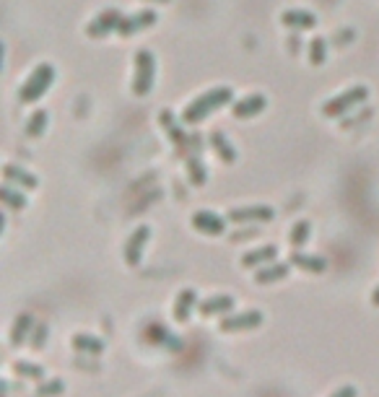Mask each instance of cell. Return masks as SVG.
I'll return each mask as SVG.
<instances>
[{"label":"cell","mask_w":379,"mask_h":397,"mask_svg":"<svg viewBox=\"0 0 379 397\" xmlns=\"http://www.w3.org/2000/svg\"><path fill=\"white\" fill-rule=\"evenodd\" d=\"M234 99V89L232 86H215V89H208L206 93H200L198 99H192V102L185 107L182 112V122L185 125H198L208 115H213L215 110H221L226 104H232Z\"/></svg>","instance_id":"6da1fadb"},{"label":"cell","mask_w":379,"mask_h":397,"mask_svg":"<svg viewBox=\"0 0 379 397\" xmlns=\"http://www.w3.org/2000/svg\"><path fill=\"white\" fill-rule=\"evenodd\" d=\"M52 84H55V68H52L50 63H39L32 70V76L26 78L24 84H21V89H18V102L21 104L39 102L44 93L50 91Z\"/></svg>","instance_id":"7a4b0ae2"},{"label":"cell","mask_w":379,"mask_h":397,"mask_svg":"<svg viewBox=\"0 0 379 397\" xmlns=\"http://www.w3.org/2000/svg\"><path fill=\"white\" fill-rule=\"evenodd\" d=\"M366 99H369V89L366 86H351L343 93H338V96H333V99H328V102L322 104V115L328 119L343 117V115H348V112L354 110L356 104H364Z\"/></svg>","instance_id":"3957f363"},{"label":"cell","mask_w":379,"mask_h":397,"mask_svg":"<svg viewBox=\"0 0 379 397\" xmlns=\"http://www.w3.org/2000/svg\"><path fill=\"white\" fill-rule=\"evenodd\" d=\"M156 81V58L151 50H138L135 55V78H133V93L148 96Z\"/></svg>","instance_id":"277c9868"},{"label":"cell","mask_w":379,"mask_h":397,"mask_svg":"<svg viewBox=\"0 0 379 397\" xmlns=\"http://www.w3.org/2000/svg\"><path fill=\"white\" fill-rule=\"evenodd\" d=\"M262 325V312L260 309H247V312L224 314V320L218 322L221 332H244V330H255Z\"/></svg>","instance_id":"5b68a950"},{"label":"cell","mask_w":379,"mask_h":397,"mask_svg":"<svg viewBox=\"0 0 379 397\" xmlns=\"http://www.w3.org/2000/svg\"><path fill=\"white\" fill-rule=\"evenodd\" d=\"M226 219L232 221V223H262V221L276 219V211L270 205H244V208L229 211Z\"/></svg>","instance_id":"8992f818"},{"label":"cell","mask_w":379,"mask_h":397,"mask_svg":"<svg viewBox=\"0 0 379 397\" xmlns=\"http://www.w3.org/2000/svg\"><path fill=\"white\" fill-rule=\"evenodd\" d=\"M156 21H159L156 11L143 8V11H138V13L122 16L120 26H117V34H120V37H135L138 32H143V29H148V26H154Z\"/></svg>","instance_id":"52a82bcc"},{"label":"cell","mask_w":379,"mask_h":397,"mask_svg":"<svg viewBox=\"0 0 379 397\" xmlns=\"http://www.w3.org/2000/svg\"><path fill=\"white\" fill-rule=\"evenodd\" d=\"M120 21H122L120 11H117V8H104L102 13H99V16H96L94 21L86 26V34L91 37V39H102V37L117 32Z\"/></svg>","instance_id":"ba28073f"},{"label":"cell","mask_w":379,"mask_h":397,"mask_svg":"<svg viewBox=\"0 0 379 397\" xmlns=\"http://www.w3.org/2000/svg\"><path fill=\"white\" fill-rule=\"evenodd\" d=\"M192 228L206 237H221L226 231V219L213 211H195L192 213Z\"/></svg>","instance_id":"9c48e42d"},{"label":"cell","mask_w":379,"mask_h":397,"mask_svg":"<svg viewBox=\"0 0 379 397\" xmlns=\"http://www.w3.org/2000/svg\"><path fill=\"white\" fill-rule=\"evenodd\" d=\"M148 239H151V228L148 226H138L133 234H130V239L125 242V262H128L130 268H135L140 262V257H143V249H146Z\"/></svg>","instance_id":"30bf717a"},{"label":"cell","mask_w":379,"mask_h":397,"mask_svg":"<svg viewBox=\"0 0 379 397\" xmlns=\"http://www.w3.org/2000/svg\"><path fill=\"white\" fill-rule=\"evenodd\" d=\"M234 309V296L232 294H215L208 299H200L198 312L203 317H224Z\"/></svg>","instance_id":"8fae6325"},{"label":"cell","mask_w":379,"mask_h":397,"mask_svg":"<svg viewBox=\"0 0 379 397\" xmlns=\"http://www.w3.org/2000/svg\"><path fill=\"white\" fill-rule=\"evenodd\" d=\"M267 107V99L262 93H250V96H244L239 102H234L232 107V115L237 119H247V117H258L260 112Z\"/></svg>","instance_id":"7c38bea8"},{"label":"cell","mask_w":379,"mask_h":397,"mask_svg":"<svg viewBox=\"0 0 379 397\" xmlns=\"http://www.w3.org/2000/svg\"><path fill=\"white\" fill-rule=\"evenodd\" d=\"M198 304H200V299H198V294H195V288H182L180 294H177V299H174V309H172L174 320L187 322Z\"/></svg>","instance_id":"4fadbf2b"},{"label":"cell","mask_w":379,"mask_h":397,"mask_svg":"<svg viewBox=\"0 0 379 397\" xmlns=\"http://www.w3.org/2000/svg\"><path fill=\"white\" fill-rule=\"evenodd\" d=\"M281 24H284L286 29H293V32H307V29H314V26H317V16L310 13V11L291 8L281 13Z\"/></svg>","instance_id":"5bb4252c"},{"label":"cell","mask_w":379,"mask_h":397,"mask_svg":"<svg viewBox=\"0 0 379 397\" xmlns=\"http://www.w3.org/2000/svg\"><path fill=\"white\" fill-rule=\"evenodd\" d=\"M288 271H291V262H267L262 268H258L255 273V283L260 286H267V283H278V280L288 278Z\"/></svg>","instance_id":"9a60e30c"},{"label":"cell","mask_w":379,"mask_h":397,"mask_svg":"<svg viewBox=\"0 0 379 397\" xmlns=\"http://www.w3.org/2000/svg\"><path fill=\"white\" fill-rule=\"evenodd\" d=\"M3 177H6L8 185H16L21 187V190H36V187H39V179H36L32 171L16 167V164H6V167H3Z\"/></svg>","instance_id":"2e32d148"},{"label":"cell","mask_w":379,"mask_h":397,"mask_svg":"<svg viewBox=\"0 0 379 397\" xmlns=\"http://www.w3.org/2000/svg\"><path fill=\"white\" fill-rule=\"evenodd\" d=\"M34 317L32 314H18L16 322H13V327H11V348H18L29 343L32 338V332H34Z\"/></svg>","instance_id":"e0dca14e"},{"label":"cell","mask_w":379,"mask_h":397,"mask_svg":"<svg viewBox=\"0 0 379 397\" xmlns=\"http://www.w3.org/2000/svg\"><path fill=\"white\" fill-rule=\"evenodd\" d=\"M278 257L276 245H262L258 249H250L247 254H241V268H262L267 262H273Z\"/></svg>","instance_id":"ac0fdd59"},{"label":"cell","mask_w":379,"mask_h":397,"mask_svg":"<svg viewBox=\"0 0 379 397\" xmlns=\"http://www.w3.org/2000/svg\"><path fill=\"white\" fill-rule=\"evenodd\" d=\"M291 265L304 273H325L328 271L325 257H319V254H307V252H302V249H293L291 252Z\"/></svg>","instance_id":"d6986e66"},{"label":"cell","mask_w":379,"mask_h":397,"mask_svg":"<svg viewBox=\"0 0 379 397\" xmlns=\"http://www.w3.org/2000/svg\"><path fill=\"white\" fill-rule=\"evenodd\" d=\"M208 141H211V148H213L215 153H218V159L224 161V164H234L237 161V153H234V145L229 143V138L221 133V130H213L211 136H208Z\"/></svg>","instance_id":"ffe728a7"},{"label":"cell","mask_w":379,"mask_h":397,"mask_svg":"<svg viewBox=\"0 0 379 397\" xmlns=\"http://www.w3.org/2000/svg\"><path fill=\"white\" fill-rule=\"evenodd\" d=\"M73 348H76V353H91V356H99L104 351V340L96 338V335H88V332H76L73 335Z\"/></svg>","instance_id":"44dd1931"},{"label":"cell","mask_w":379,"mask_h":397,"mask_svg":"<svg viewBox=\"0 0 379 397\" xmlns=\"http://www.w3.org/2000/svg\"><path fill=\"white\" fill-rule=\"evenodd\" d=\"M185 164H187V179L190 182H192L195 187L206 185L208 182V167L203 164V159H200L198 153H187Z\"/></svg>","instance_id":"7402d4cb"},{"label":"cell","mask_w":379,"mask_h":397,"mask_svg":"<svg viewBox=\"0 0 379 397\" xmlns=\"http://www.w3.org/2000/svg\"><path fill=\"white\" fill-rule=\"evenodd\" d=\"M26 190H21V187H11L8 182L0 187V200L8 205L11 211H24L26 205H29V200H26Z\"/></svg>","instance_id":"603a6c76"},{"label":"cell","mask_w":379,"mask_h":397,"mask_svg":"<svg viewBox=\"0 0 379 397\" xmlns=\"http://www.w3.org/2000/svg\"><path fill=\"white\" fill-rule=\"evenodd\" d=\"M312 237V223L310 221H299V223H293V228L288 231V245L293 249H302Z\"/></svg>","instance_id":"cb8c5ba5"},{"label":"cell","mask_w":379,"mask_h":397,"mask_svg":"<svg viewBox=\"0 0 379 397\" xmlns=\"http://www.w3.org/2000/svg\"><path fill=\"white\" fill-rule=\"evenodd\" d=\"M47 122H50V115H47V110H36L32 117H29V122H26V136L29 138H39L47 130Z\"/></svg>","instance_id":"d4e9b609"},{"label":"cell","mask_w":379,"mask_h":397,"mask_svg":"<svg viewBox=\"0 0 379 397\" xmlns=\"http://www.w3.org/2000/svg\"><path fill=\"white\" fill-rule=\"evenodd\" d=\"M13 372H16L21 379H32V382L44 379V369L32 361H13Z\"/></svg>","instance_id":"484cf974"},{"label":"cell","mask_w":379,"mask_h":397,"mask_svg":"<svg viewBox=\"0 0 379 397\" xmlns=\"http://www.w3.org/2000/svg\"><path fill=\"white\" fill-rule=\"evenodd\" d=\"M65 392V382L62 379H42L36 384L34 397H60Z\"/></svg>","instance_id":"4316f807"},{"label":"cell","mask_w":379,"mask_h":397,"mask_svg":"<svg viewBox=\"0 0 379 397\" xmlns=\"http://www.w3.org/2000/svg\"><path fill=\"white\" fill-rule=\"evenodd\" d=\"M328 60V39L325 37H314L310 42V63L312 65H322Z\"/></svg>","instance_id":"83f0119b"},{"label":"cell","mask_w":379,"mask_h":397,"mask_svg":"<svg viewBox=\"0 0 379 397\" xmlns=\"http://www.w3.org/2000/svg\"><path fill=\"white\" fill-rule=\"evenodd\" d=\"M47 338H50V325H47V322H36L34 332H32V338H29V348H32V351H42V348L47 346Z\"/></svg>","instance_id":"f1b7e54d"},{"label":"cell","mask_w":379,"mask_h":397,"mask_svg":"<svg viewBox=\"0 0 379 397\" xmlns=\"http://www.w3.org/2000/svg\"><path fill=\"white\" fill-rule=\"evenodd\" d=\"M159 122H161V125L166 127V133L172 136V141H174V143H177V148H182V141H185V138L180 136L182 130H180V127H177V122H174V115H172V112H169V110L161 112V117H159Z\"/></svg>","instance_id":"f546056e"},{"label":"cell","mask_w":379,"mask_h":397,"mask_svg":"<svg viewBox=\"0 0 379 397\" xmlns=\"http://www.w3.org/2000/svg\"><path fill=\"white\" fill-rule=\"evenodd\" d=\"M3 392H6V397H8L11 392H24V382L16 384L13 379H3Z\"/></svg>","instance_id":"4dcf8cb0"},{"label":"cell","mask_w":379,"mask_h":397,"mask_svg":"<svg viewBox=\"0 0 379 397\" xmlns=\"http://www.w3.org/2000/svg\"><path fill=\"white\" fill-rule=\"evenodd\" d=\"M252 237H258L255 228H241V231H234L232 234V242H241V239H252Z\"/></svg>","instance_id":"1f68e13d"},{"label":"cell","mask_w":379,"mask_h":397,"mask_svg":"<svg viewBox=\"0 0 379 397\" xmlns=\"http://www.w3.org/2000/svg\"><path fill=\"white\" fill-rule=\"evenodd\" d=\"M330 397H359V389L351 387V384H345V387H340L335 395H330Z\"/></svg>","instance_id":"d6a6232c"},{"label":"cell","mask_w":379,"mask_h":397,"mask_svg":"<svg viewBox=\"0 0 379 397\" xmlns=\"http://www.w3.org/2000/svg\"><path fill=\"white\" fill-rule=\"evenodd\" d=\"M371 304H374V306H379V286L374 288V291H371Z\"/></svg>","instance_id":"836d02e7"},{"label":"cell","mask_w":379,"mask_h":397,"mask_svg":"<svg viewBox=\"0 0 379 397\" xmlns=\"http://www.w3.org/2000/svg\"><path fill=\"white\" fill-rule=\"evenodd\" d=\"M148 3H169V0H148Z\"/></svg>","instance_id":"e575fe53"}]
</instances>
